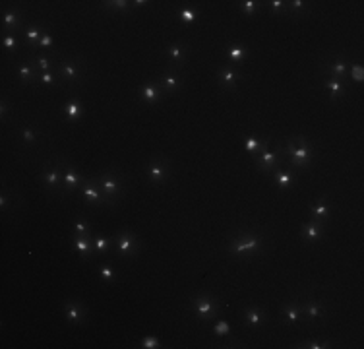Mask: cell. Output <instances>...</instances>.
<instances>
[{
  "label": "cell",
  "mask_w": 364,
  "mask_h": 349,
  "mask_svg": "<svg viewBox=\"0 0 364 349\" xmlns=\"http://www.w3.org/2000/svg\"><path fill=\"white\" fill-rule=\"evenodd\" d=\"M64 70H66L68 78H76V68L72 66V64H64Z\"/></svg>",
  "instance_id": "ffe728a7"
},
{
  "label": "cell",
  "mask_w": 364,
  "mask_h": 349,
  "mask_svg": "<svg viewBox=\"0 0 364 349\" xmlns=\"http://www.w3.org/2000/svg\"><path fill=\"white\" fill-rule=\"evenodd\" d=\"M353 78L356 80V82H362V68L360 66H354L353 68Z\"/></svg>",
  "instance_id": "9a60e30c"
},
{
  "label": "cell",
  "mask_w": 364,
  "mask_h": 349,
  "mask_svg": "<svg viewBox=\"0 0 364 349\" xmlns=\"http://www.w3.org/2000/svg\"><path fill=\"white\" fill-rule=\"evenodd\" d=\"M248 318H250L252 324H260V322H261V316H260L258 310H250V312H248Z\"/></svg>",
  "instance_id": "9c48e42d"
},
{
  "label": "cell",
  "mask_w": 364,
  "mask_h": 349,
  "mask_svg": "<svg viewBox=\"0 0 364 349\" xmlns=\"http://www.w3.org/2000/svg\"><path fill=\"white\" fill-rule=\"evenodd\" d=\"M244 8H246V12H252L254 2H252V0H246V2H244Z\"/></svg>",
  "instance_id": "60d3db41"
},
{
  "label": "cell",
  "mask_w": 364,
  "mask_h": 349,
  "mask_svg": "<svg viewBox=\"0 0 364 349\" xmlns=\"http://www.w3.org/2000/svg\"><path fill=\"white\" fill-rule=\"evenodd\" d=\"M43 84H53V78H50L49 74H45L43 76Z\"/></svg>",
  "instance_id": "ee69618b"
},
{
  "label": "cell",
  "mask_w": 364,
  "mask_h": 349,
  "mask_svg": "<svg viewBox=\"0 0 364 349\" xmlns=\"http://www.w3.org/2000/svg\"><path fill=\"white\" fill-rule=\"evenodd\" d=\"M76 229H78L79 233H85V225H83L82 221H78V223H76Z\"/></svg>",
  "instance_id": "7bdbcfd3"
},
{
  "label": "cell",
  "mask_w": 364,
  "mask_h": 349,
  "mask_svg": "<svg viewBox=\"0 0 364 349\" xmlns=\"http://www.w3.org/2000/svg\"><path fill=\"white\" fill-rule=\"evenodd\" d=\"M306 233H308V239H318V235H320L316 227H308V229H306Z\"/></svg>",
  "instance_id": "cb8c5ba5"
},
{
  "label": "cell",
  "mask_w": 364,
  "mask_h": 349,
  "mask_svg": "<svg viewBox=\"0 0 364 349\" xmlns=\"http://www.w3.org/2000/svg\"><path fill=\"white\" fill-rule=\"evenodd\" d=\"M50 41H53V39H50V35H43V37H41V47H49L50 45Z\"/></svg>",
  "instance_id": "4316f807"
},
{
  "label": "cell",
  "mask_w": 364,
  "mask_h": 349,
  "mask_svg": "<svg viewBox=\"0 0 364 349\" xmlns=\"http://www.w3.org/2000/svg\"><path fill=\"white\" fill-rule=\"evenodd\" d=\"M258 145H260V142L256 140V138H250V140H246V144H244V148H246V149H256V148H258Z\"/></svg>",
  "instance_id": "4fadbf2b"
},
{
  "label": "cell",
  "mask_w": 364,
  "mask_h": 349,
  "mask_svg": "<svg viewBox=\"0 0 364 349\" xmlns=\"http://www.w3.org/2000/svg\"><path fill=\"white\" fill-rule=\"evenodd\" d=\"M279 183L285 186L287 183H290V174H287V173H279Z\"/></svg>",
  "instance_id": "7402d4cb"
},
{
  "label": "cell",
  "mask_w": 364,
  "mask_h": 349,
  "mask_svg": "<svg viewBox=\"0 0 364 349\" xmlns=\"http://www.w3.org/2000/svg\"><path fill=\"white\" fill-rule=\"evenodd\" d=\"M256 246H258V239H250V241H246V243H238L235 246V250L236 252H244L248 248H256Z\"/></svg>",
  "instance_id": "7a4b0ae2"
},
{
  "label": "cell",
  "mask_w": 364,
  "mask_h": 349,
  "mask_svg": "<svg viewBox=\"0 0 364 349\" xmlns=\"http://www.w3.org/2000/svg\"><path fill=\"white\" fill-rule=\"evenodd\" d=\"M316 213L318 215H325V206H324V204H320V206L316 208Z\"/></svg>",
  "instance_id": "f35d334b"
},
{
  "label": "cell",
  "mask_w": 364,
  "mask_h": 349,
  "mask_svg": "<svg viewBox=\"0 0 364 349\" xmlns=\"http://www.w3.org/2000/svg\"><path fill=\"white\" fill-rule=\"evenodd\" d=\"M118 246H120V252H122V254H128V252H130V248H132V243L128 241V235L120 237V241H118Z\"/></svg>",
  "instance_id": "277c9868"
},
{
  "label": "cell",
  "mask_w": 364,
  "mask_h": 349,
  "mask_svg": "<svg viewBox=\"0 0 364 349\" xmlns=\"http://www.w3.org/2000/svg\"><path fill=\"white\" fill-rule=\"evenodd\" d=\"M68 318H70V320H78V318H79V312H78L76 307H72V308L68 310Z\"/></svg>",
  "instance_id": "603a6c76"
},
{
  "label": "cell",
  "mask_w": 364,
  "mask_h": 349,
  "mask_svg": "<svg viewBox=\"0 0 364 349\" xmlns=\"http://www.w3.org/2000/svg\"><path fill=\"white\" fill-rule=\"evenodd\" d=\"M327 85H329V87H331V91H333V93H335V95H337V93L341 91V84H339V82H335V80H331V82H329V84H327Z\"/></svg>",
  "instance_id": "e0dca14e"
},
{
  "label": "cell",
  "mask_w": 364,
  "mask_h": 349,
  "mask_svg": "<svg viewBox=\"0 0 364 349\" xmlns=\"http://www.w3.org/2000/svg\"><path fill=\"white\" fill-rule=\"evenodd\" d=\"M281 4H283V2H279V0H275V2H273V8H275V10H277V8H281Z\"/></svg>",
  "instance_id": "bcb514c9"
},
{
  "label": "cell",
  "mask_w": 364,
  "mask_h": 349,
  "mask_svg": "<svg viewBox=\"0 0 364 349\" xmlns=\"http://www.w3.org/2000/svg\"><path fill=\"white\" fill-rule=\"evenodd\" d=\"M165 84L169 85V87H174V85H176V80H174L172 76H167V78H165Z\"/></svg>",
  "instance_id": "e575fe53"
},
{
  "label": "cell",
  "mask_w": 364,
  "mask_h": 349,
  "mask_svg": "<svg viewBox=\"0 0 364 349\" xmlns=\"http://www.w3.org/2000/svg\"><path fill=\"white\" fill-rule=\"evenodd\" d=\"M103 188H105V190L107 192H116V188H118V184H116V183H112V180H103Z\"/></svg>",
  "instance_id": "8992f818"
},
{
  "label": "cell",
  "mask_w": 364,
  "mask_h": 349,
  "mask_svg": "<svg viewBox=\"0 0 364 349\" xmlns=\"http://www.w3.org/2000/svg\"><path fill=\"white\" fill-rule=\"evenodd\" d=\"M308 312H310V316H312V318H316V316L320 314V308H318V307H310V310H308Z\"/></svg>",
  "instance_id": "74e56055"
},
{
  "label": "cell",
  "mask_w": 364,
  "mask_h": 349,
  "mask_svg": "<svg viewBox=\"0 0 364 349\" xmlns=\"http://www.w3.org/2000/svg\"><path fill=\"white\" fill-rule=\"evenodd\" d=\"M37 37H39V31H37V29H29V31H27V39H29V41H35Z\"/></svg>",
  "instance_id": "d4e9b609"
},
{
  "label": "cell",
  "mask_w": 364,
  "mask_h": 349,
  "mask_svg": "<svg viewBox=\"0 0 364 349\" xmlns=\"http://www.w3.org/2000/svg\"><path fill=\"white\" fill-rule=\"evenodd\" d=\"M171 54H172L174 58H180V47H176V45L171 47Z\"/></svg>",
  "instance_id": "d590c367"
},
{
  "label": "cell",
  "mask_w": 364,
  "mask_h": 349,
  "mask_svg": "<svg viewBox=\"0 0 364 349\" xmlns=\"http://www.w3.org/2000/svg\"><path fill=\"white\" fill-rule=\"evenodd\" d=\"M273 159H275V153H273V151H265V153H264V159H261V163H264V165H271Z\"/></svg>",
  "instance_id": "8fae6325"
},
{
  "label": "cell",
  "mask_w": 364,
  "mask_h": 349,
  "mask_svg": "<svg viewBox=\"0 0 364 349\" xmlns=\"http://www.w3.org/2000/svg\"><path fill=\"white\" fill-rule=\"evenodd\" d=\"M310 347H314V349H320V347H325V345H320L318 341H314V343H310Z\"/></svg>",
  "instance_id": "f6af8a7d"
},
{
  "label": "cell",
  "mask_w": 364,
  "mask_h": 349,
  "mask_svg": "<svg viewBox=\"0 0 364 349\" xmlns=\"http://www.w3.org/2000/svg\"><path fill=\"white\" fill-rule=\"evenodd\" d=\"M4 21H6V25H14V24H16V14H6V16H4Z\"/></svg>",
  "instance_id": "d6986e66"
},
{
  "label": "cell",
  "mask_w": 364,
  "mask_h": 349,
  "mask_svg": "<svg viewBox=\"0 0 364 349\" xmlns=\"http://www.w3.org/2000/svg\"><path fill=\"white\" fill-rule=\"evenodd\" d=\"M287 316H289V320H290V322H294V320H296V316H298V312H296L294 308H289V310H287Z\"/></svg>",
  "instance_id": "f546056e"
},
{
  "label": "cell",
  "mask_w": 364,
  "mask_h": 349,
  "mask_svg": "<svg viewBox=\"0 0 364 349\" xmlns=\"http://www.w3.org/2000/svg\"><path fill=\"white\" fill-rule=\"evenodd\" d=\"M293 155H294V163L308 161V157H310V148H308L306 144H302L300 149H293Z\"/></svg>",
  "instance_id": "6da1fadb"
},
{
  "label": "cell",
  "mask_w": 364,
  "mask_h": 349,
  "mask_svg": "<svg viewBox=\"0 0 364 349\" xmlns=\"http://www.w3.org/2000/svg\"><path fill=\"white\" fill-rule=\"evenodd\" d=\"M23 138H25L27 142H31V140H33V134H31V130H25V132H23Z\"/></svg>",
  "instance_id": "b9f144b4"
},
{
  "label": "cell",
  "mask_w": 364,
  "mask_h": 349,
  "mask_svg": "<svg viewBox=\"0 0 364 349\" xmlns=\"http://www.w3.org/2000/svg\"><path fill=\"white\" fill-rule=\"evenodd\" d=\"M149 173H151V179H163V169H161V167H151V169H149Z\"/></svg>",
  "instance_id": "30bf717a"
},
{
  "label": "cell",
  "mask_w": 364,
  "mask_h": 349,
  "mask_svg": "<svg viewBox=\"0 0 364 349\" xmlns=\"http://www.w3.org/2000/svg\"><path fill=\"white\" fill-rule=\"evenodd\" d=\"M101 274H103V278L105 279H108L112 275V272H111V268H107V266H103V270H101Z\"/></svg>",
  "instance_id": "836d02e7"
},
{
  "label": "cell",
  "mask_w": 364,
  "mask_h": 349,
  "mask_svg": "<svg viewBox=\"0 0 364 349\" xmlns=\"http://www.w3.org/2000/svg\"><path fill=\"white\" fill-rule=\"evenodd\" d=\"M180 18L184 19V21H192V19H194V14L188 12V10H182V12H180Z\"/></svg>",
  "instance_id": "44dd1931"
},
{
  "label": "cell",
  "mask_w": 364,
  "mask_h": 349,
  "mask_svg": "<svg viewBox=\"0 0 364 349\" xmlns=\"http://www.w3.org/2000/svg\"><path fill=\"white\" fill-rule=\"evenodd\" d=\"M143 97L147 99V101H155V97H157L155 87H145V89H143Z\"/></svg>",
  "instance_id": "5b68a950"
},
{
  "label": "cell",
  "mask_w": 364,
  "mask_h": 349,
  "mask_svg": "<svg viewBox=\"0 0 364 349\" xmlns=\"http://www.w3.org/2000/svg\"><path fill=\"white\" fill-rule=\"evenodd\" d=\"M56 174H58L56 171H50V173H47V180H49L50 184H54V183H56Z\"/></svg>",
  "instance_id": "83f0119b"
},
{
  "label": "cell",
  "mask_w": 364,
  "mask_h": 349,
  "mask_svg": "<svg viewBox=\"0 0 364 349\" xmlns=\"http://www.w3.org/2000/svg\"><path fill=\"white\" fill-rule=\"evenodd\" d=\"M66 180H68V184H74V186L78 184V177H76V174L72 173V171H68V173H66Z\"/></svg>",
  "instance_id": "ac0fdd59"
},
{
  "label": "cell",
  "mask_w": 364,
  "mask_h": 349,
  "mask_svg": "<svg viewBox=\"0 0 364 349\" xmlns=\"http://www.w3.org/2000/svg\"><path fill=\"white\" fill-rule=\"evenodd\" d=\"M66 111H68V114L72 116V118H76V116L79 114V107H78V103H70Z\"/></svg>",
  "instance_id": "ba28073f"
},
{
  "label": "cell",
  "mask_w": 364,
  "mask_h": 349,
  "mask_svg": "<svg viewBox=\"0 0 364 349\" xmlns=\"http://www.w3.org/2000/svg\"><path fill=\"white\" fill-rule=\"evenodd\" d=\"M223 80H225V82H235V74H232L231 70L225 72V74H223Z\"/></svg>",
  "instance_id": "d6a6232c"
},
{
  "label": "cell",
  "mask_w": 364,
  "mask_h": 349,
  "mask_svg": "<svg viewBox=\"0 0 364 349\" xmlns=\"http://www.w3.org/2000/svg\"><path fill=\"white\" fill-rule=\"evenodd\" d=\"M39 66H41L43 70L49 68V60H47V58H39Z\"/></svg>",
  "instance_id": "ab89813d"
},
{
  "label": "cell",
  "mask_w": 364,
  "mask_h": 349,
  "mask_svg": "<svg viewBox=\"0 0 364 349\" xmlns=\"http://www.w3.org/2000/svg\"><path fill=\"white\" fill-rule=\"evenodd\" d=\"M143 347H147V349L157 347V339H155V338H147V339H143Z\"/></svg>",
  "instance_id": "5bb4252c"
},
{
  "label": "cell",
  "mask_w": 364,
  "mask_h": 349,
  "mask_svg": "<svg viewBox=\"0 0 364 349\" xmlns=\"http://www.w3.org/2000/svg\"><path fill=\"white\" fill-rule=\"evenodd\" d=\"M4 45H6V49H14V47H16V39H14V37H8V39L4 41Z\"/></svg>",
  "instance_id": "1f68e13d"
},
{
  "label": "cell",
  "mask_w": 364,
  "mask_h": 349,
  "mask_svg": "<svg viewBox=\"0 0 364 349\" xmlns=\"http://www.w3.org/2000/svg\"><path fill=\"white\" fill-rule=\"evenodd\" d=\"M85 196H87V198H91V200H99V192L95 190V188H91V186L85 188Z\"/></svg>",
  "instance_id": "7c38bea8"
},
{
  "label": "cell",
  "mask_w": 364,
  "mask_h": 349,
  "mask_svg": "<svg viewBox=\"0 0 364 349\" xmlns=\"http://www.w3.org/2000/svg\"><path fill=\"white\" fill-rule=\"evenodd\" d=\"M105 248H107V241H105V239H97V250L103 252Z\"/></svg>",
  "instance_id": "f1b7e54d"
},
{
  "label": "cell",
  "mask_w": 364,
  "mask_h": 349,
  "mask_svg": "<svg viewBox=\"0 0 364 349\" xmlns=\"http://www.w3.org/2000/svg\"><path fill=\"white\" fill-rule=\"evenodd\" d=\"M196 308H198V312H200L201 316H209V314H211V310H213V307H211L209 303H205V301L198 303V304H196Z\"/></svg>",
  "instance_id": "3957f363"
},
{
  "label": "cell",
  "mask_w": 364,
  "mask_h": 349,
  "mask_svg": "<svg viewBox=\"0 0 364 349\" xmlns=\"http://www.w3.org/2000/svg\"><path fill=\"white\" fill-rule=\"evenodd\" d=\"M215 334H229V324H227V322H221V324L215 328Z\"/></svg>",
  "instance_id": "2e32d148"
},
{
  "label": "cell",
  "mask_w": 364,
  "mask_h": 349,
  "mask_svg": "<svg viewBox=\"0 0 364 349\" xmlns=\"http://www.w3.org/2000/svg\"><path fill=\"white\" fill-rule=\"evenodd\" d=\"M78 248H79V252H82V254H85L87 250H89V246H87L85 241H78Z\"/></svg>",
  "instance_id": "484cf974"
},
{
  "label": "cell",
  "mask_w": 364,
  "mask_h": 349,
  "mask_svg": "<svg viewBox=\"0 0 364 349\" xmlns=\"http://www.w3.org/2000/svg\"><path fill=\"white\" fill-rule=\"evenodd\" d=\"M333 72H337V74H343V72H345V64H343V62H337L335 66H333Z\"/></svg>",
  "instance_id": "4dcf8cb0"
},
{
  "label": "cell",
  "mask_w": 364,
  "mask_h": 349,
  "mask_svg": "<svg viewBox=\"0 0 364 349\" xmlns=\"http://www.w3.org/2000/svg\"><path fill=\"white\" fill-rule=\"evenodd\" d=\"M21 76L29 78V76H31V68H29V66H21Z\"/></svg>",
  "instance_id": "8d00e7d4"
},
{
  "label": "cell",
  "mask_w": 364,
  "mask_h": 349,
  "mask_svg": "<svg viewBox=\"0 0 364 349\" xmlns=\"http://www.w3.org/2000/svg\"><path fill=\"white\" fill-rule=\"evenodd\" d=\"M229 56H231V58H240V56H244V49H240V47H232V49L229 50Z\"/></svg>",
  "instance_id": "52a82bcc"
}]
</instances>
